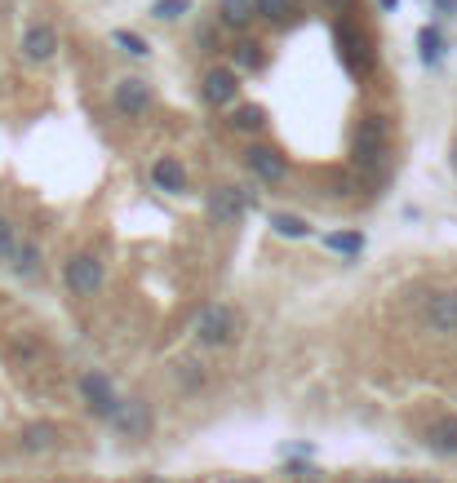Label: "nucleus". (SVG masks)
<instances>
[{
  "label": "nucleus",
  "mask_w": 457,
  "mask_h": 483,
  "mask_svg": "<svg viewBox=\"0 0 457 483\" xmlns=\"http://www.w3.org/2000/svg\"><path fill=\"white\" fill-rule=\"evenodd\" d=\"M387 146H391L387 116H364L360 129H355V142H351L355 169L360 173H382V165H387Z\"/></svg>",
  "instance_id": "1"
},
{
  "label": "nucleus",
  "mask_w": 457,
  "mask_h": 483,
  "mask_svg": "<svg viewBox=\"0 0 457 483\" xmlns=\"http://www.w3.org/2000/svg\"><path fill=\"white\" fill-rule=\"evenodd\" d=\"M63 279H67V288L76 293V297H89V293H98L103 288V262L94 257V253H76L67 267H63Z\"/></svg>",
  "instance_id": "2"
},
{
  "label": "nucleus",
  "mask_w": 457,
  "mask_h": 483,
  "mask_svg": "<svg viewBox=\"0 0 457 483\" xmlns=\"http://www.w3.org/2000/svg\"><path fill=\"white\" fill-rule=\"evenodd\" d=\"M236 311L231 307H205L200 319H196V337L205 346H231L236 342Z\"/></svg>",
  "instance_id": "3"
},
{
  "label": "nucleus",
  "mask_w": 457,
  "mask_h": 483,
  "mask_svg": "<svg viewBox=\"0 0 457 483\" xmlns=\"http://www.w3.org/2000/svg\"><path fill=\"white\" fill-rule=\"evenodd\" d=\"M76 386H80V399H85V404H89L98 417L116 413V404H120V399H116V386H111V377H107V373L89 368V373H80V381H76Z\"/></svg>",
  "instance_id": "4"
},
{
  "label": "nucleus",
  "mask_w": 457,
  "mask_h": 483,
  "mask_svg": "<svg viewBox=\"0 0 457 483\" xmlns=\"http://www.w3.org/2000/svg\"><path fill=\"white\" fill-rule=\"evenodd\" d=\"M245 208H249V191H240V186H213V196H209V217L213 222L236 226V222L245 217Z\"/></svg>",
  "instance_id": "5"
},
{
  "label": "nucleus",
  "mask_w": 457,
  "mask_h": 483,
  "mask_svg": "<svg viewBox=\"0 0 457 483\" xmlns=\"http://www.w3.org/2000/svg\"><path fill=\"white\" fill-rule=\"evenodd\" d=\"M58 27L54 23H32L27 32H23V58L27 63H49L54 54H58Z\"/></svg>",
  "instance_id": "6"
},
{
  "label": "nucleus",
  "mask_w": 457,
  "mask_h": 483,
  "mask_svg": "<svg viewBox=\"0 0 457 483\" xmlns=\"http://www.w3.org/2000/svg\"><path fill=\"white\" fill-rule=\"evenodd\" d=\"M240 94V71L236 67H209L205 71V103L209 106H231Z\"/></svg>",
  "instance_id": "7"
},
{
  "label": "nucleus",
  "mask_w": 457,
  "mask_h": 483,
  "mask_svg": "<svg viewBox=\"0 0 457 483\" xmlns=\"http://www.w3.org/2000/svg\"><path fill=\"white\" fill-rule=\"evenodd\" d=\"M245 165H249V173L262 177V182H284V177H289V160H284L276 146H249Z\"/></svg>",
  "instance_id": "8"
},
{
  "label": "nucleus",
  "mask_w": 457,
  "mask_h": 483,
  "mask_svg": "<svg viewBox=\"0 0 457 483\" xmlns=\"http://www.w3.org/2000/svg\"><path fill=\"white\" fill-rule=\"evenodd\" d=\"M111 103H116L120 116H147V106H151V89H147V80L129 75V80H120V85H116Z\"/></svg>",
  "instance_id": "9"
},
{
  "label": "nucleus",
  "mask_w": 457,
  "mask_h": 483,
  "mask_svg": "<svg viewBox=\"0 0 457 483\" xmlns=\"http://www.w3.org/2000/svg\"><path fill=\"white\" fill-rule=\"evenodd\" d=\"M151 182H156L160 191H169V196H182V191H187V165H182L178 156H160V160L151 165Z\"/></svg>",
  "instance_id": "10"
},
{
  "label": "nucleus",
  "mask_w": 457,
  "mask_h": 483,
  "mask_svg": "<svg viewBox=\"0 0 457 483\" xmlns=\"http://www.w3.org/2000/svg\"><path fill=\"white\" fill-rule=\"evenodd\" d=\"M111 426H116L120 435H147V426H151V413H147V404H138V399H125V404H116V413H111Z\"/></svg>",
  "instance_id": "11"
},
{
  "label": "nucleus",
  "mask_w": 457,
  "mask_h": 483,
  "mask_svg": "<svg viewBox=\"0 0 457 483\" xmlns=\"http://www.w3.org/2000/svg\"><path fill=\"white\" fill-rule=\"evenodd\" d=\"M426 324L435 333H457V293H435L426 302Z\"/></svg>",
  "instance_id": "12"
},
{
  "label": "nucleus",
  "mask_w": 457,
  "mask_h": 483,
  "mask_svg": "<svg viewBox=\"0 0 457 483\" xmlns=\"http://www.w3.org/2000/svg\"><path fill=\"white\" fill-rule=\"evenodd\" d=\"M9 271H14L18 279H40V276H45V257H40V244L18 240L14 257H9Z\"/></svg>",
  "instance_id": "13"
},
{
  "label": "nucleus",
  "mask_w": 457,
  "mask_h": 483,
  "mask_svg": "<svg viewBox=\"0 0 457 483\" xmlns=\"http://www.w3.org/2000/svg\"><path fill=\"white\" fill-rule=\"evenodd\" d=\"M258 18V0H218V23L231 32H245Z\"/></svg>",
  "instance_id": "14"
},
{
  "label": "nucleus",
  "mask_w": 457,
  "mask_h": 483,
  "mask_svg": "<svg viewBox=\"0 0 457 483\" xmlns=\"http://www.w3.org/2000/svg\"><path fill=\"white\" fill-rule=\"evenodd\" d=\"M426 444L444 457H457V417H440L431 430H426Z\"/></svg>",
  "instance_id": "15"
},
{
  "label": "nucleus",
  "mask_w": 457,
  "mask_h": 483,
  "mask_svg": "<svg viewBox=\"0 0 457 483\" xmlns=\"http://www.w3.org/2000/svg\"><path fill=\"white\" fill-rule=\"evenodd\" d=\"M23 448H27V452L58 448V430H54L49 421H36V426H27V430H23Z\"/></svg>",
  "instance_id": "16"
},
{
  "label": "nucleus",
  "mask_w": 457,
  "mask_h": 483,
  "mask_svg": "<svg viewBox=\"0 0 457 483\" xmlns=\"http://www.w3.org/2000/svg\"><path fill=\"white\" fill-rule=\"evenodd\" d=\"M231 63H236V71H262L267 54H262V45H258V40H240V45H236V54H231Z\"/></svg>",
  "instance_id": "17"
},
{
  "label": "nucleus",
  "mask_w": 457,
  "mask_h": 483,
  "mask_svg": "<svg viewBox=\"0 0 457 483\" xmlns=\"http://www.w3.org/2000/svg\"><path fill=\"white\" fill-rule=\"evenodd\" d=\"M329 253H342V257H360L364 253V236L360 231H338V236H324Z\"/></svg>",
  "instance_id": "18"
},
{
  "label": "nucleus",
  "mask_w": 457,
  "mask_h": 483,
  "mask_svg": "<svg viewBox=\"0 0 457 483\" xmlns=\"http://www.w3.org/2000/svg\"><path fill=\"white\" fill-rule=\"evenodd\" d=\"M418 49H422L426 67H435V63L444 58V35H440V27H422V32H418Z\"/></svg>",
  "instance_id": "19"
},
{
  "label": "nucleus",
  "mask_w": 457,
  "mask_h": 483,
  "mask_svg": "<svg viewBox=\"0 0 457 483\" xmlns=\"http://www.w3.org/2000/svg\"><path fill=\"white\" fill-rule=\"evenodd\" d=\"M293 9H298V0H258V18H267L276 27H284L293 18Z\"/></svg>",
  "instance_id": "20"
},
{
  "label": "nucleus",
  "mask_w": 457,
  "mask_h": 483,
  "mask_svg": "<svg viewBox=\"0 0 457 483\" xmlns=\"http://www.w3.org/2000/svg\"><path fill=\"white\" fill-rule=\"evenodd\" d=\"M267 125V111L262 106H240L236 116H231V129H240V134H258Z\"/></svg>",
  "instance_id": "21"
},
{
  "label": "nucleus",
  "mask_w": 457,
  "mask_h": 483,
  "mask_svg": "<svg viewBox=\"0 0 457 483\" xmlns=\"http://www.w3.org/2000/svg\"><path fill=\"white\" fill-rule=\"evenodd\" d=\"M187 14H191V0H156L151 5V18H160V23H178Z\"/></svg>",
  "instance_id": "22"
},
{
  "label": "nucleus",
  "mask_w": 457,
  "mask_h": 483,
  "mask_svg": "<svg viewBox=\"0 0 457 483\" xmlns=\"http://www.w3.org/2000/svg\"><path fill=\"white\" fill-rule=\"evenodd\" d=\"M271 226H276V236H289V240H302V236L311 231V226H307L302 217H293V213H276Z\"/></svg>",
  "instance_id": "23"
},
{
  "label": "nucleus",
  "mask_w": 457,
  "mask_h": 483,
  "mask_svg": "<svg viewBox=\"0 0 457 483\" xmlns=\"http://www.w3.org/2000/svg\"><path fill=\"white\" fill-rule=\"evenodd\" d=\"M111 40H116L125 54H134V58H147V54H151V49H147V40L134 35V32H111Z\"/></svg>",
  "instance_id": "24"
},
{
  "label": "nucleus",
  "mask_w": 457,
  "mask_h": 483,
  "mask_svg": "<svg viewBox=\"0 0 457 483\" xmlns=\"http://www.w3.org/2000/svg\"><path fill=\"white\" fill-rule=\"evenodd\" d=\"M14 248H18V236H14L9 217H0V262H9V257H14Z\"/></svg>",
  "instance_id": "25"
},
{
  "label": "nucleus",
  "mask_w": 457,
  "mask_h": 483,
  "mask_svg": "<svg viewBox=\"0 0 457 483\" xmlns=\"http://www.w3.org/2000/svg\"><path fill=\"white\" fill-rule=\"evenodd\" d=\"M435 9L440 14H457V0H435Z\"/></svg>",
  "instance_id": "26"
},
{
  "label": "nucleus",
  "mask_w": 457,
  "mask_h": 483,
  "mask_svg": "<svg viewBox=\"0 0 457 483\" xmlns=\"http://www.w3.org/2000/svg\"><path fill=\"white\" fill-rule=\"evenodd\" d=\"M324 5H329V9H338V14H347V9H351V0H324Z\"/></svg>",
  "instance_id": "27"
},
{
  "label": "nucleus",
  "mask_w": 457,
  "mask_h": 483,
  "mask_svg": "<svg viewBox=\"0 0 457 483\" xmlns=\"http://www.w3.org/2000/svg\"><path fill=\"white\" fill-rule=\"evenodd\" d=\"M378 5H382L387 14H391V9H400V0H378Z\"/></svg>",
  "instance_id": "28"
},
{
  "label": "nucleus",
  "mask_w": 457,
  "mask_h": 483,
  "mask_svg": "<svg viewBox=\"0 0 457 483\" xmlns=\"http://www.w3.org/2000/svg\"><path fill=\"white\" fill-rule=\"evenodd\" d=\"M382 483H400V479H382Z\"/></svg>",
  "instance_id": "29"
}]
</instances>
